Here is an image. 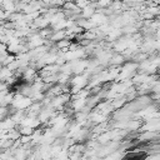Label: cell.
I'll use <instances>...</instances> for the list:
<instances>
[{
    "instance_id": "6da1fadb",
    "label": "cell",
    "mask_w": 160,
    "mask_h": 160,
    "mask_svg": "<svg viewBox=\"0 0 160 160\" xmlns=\"http://www.w3.org/2000/svg\"><path fill=\"white\" fill-rule=\"evenodd\" d=\"M124 59H125L124 55H116V56H114V58L110 60V64H111V65H120V64L124 62Z\"/></svg>"
}]
</instances>
